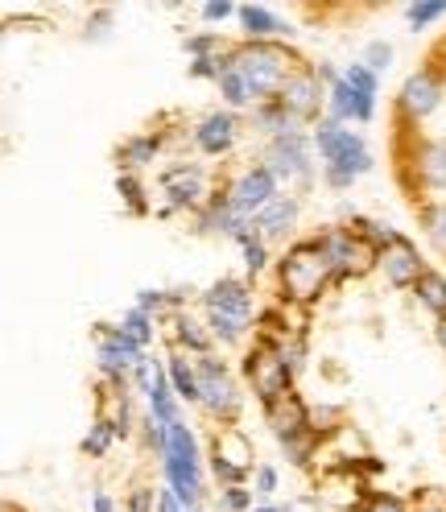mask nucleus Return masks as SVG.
<instances>
[{"label": "nucleus", "mask_w": 446, "mask_h": 512, "mask_svg": "<svg viewBox=\"0 0 446 512\" xmlns=\"http://www.w3.org/2000/svg\"><path fill=\"white\" fill-rule=\"evenodd\" d=\"M265 426L273 430L277 442H290V438L314 430V422H310V405H306L298 393H285L281 401L265 405Z\"/></svg>", "instance_id": "nucleus-17"}, {"label": "nucleus", "mask_w": 446, "mask_h": 512, "mask_svg": "<svg viewBox=\"0 0 446 512\" xmlns=\"http://www.w3.org/2000/svg\"><path fill=\"white\" fill-rule=\"evenodd\" d=\"M157 186H162V199H166L162 215H170V211H195L199 215L207 207V199L215 195L207 186L203 166H195V162H174L170 170H162Z\"/></svg>", "instance_id": "nucleus-10"}, {"label": "nucleus", "mask_w": 446, "mask_h": 512, "mask_svg": "<svg viewBox=\"0 0 446 512\" xmlns=\"http://www.w3.org/2000/svg\"><path fill=\"white\" fill-rule=\"evenodd\" d=\"M318 248L327 252V261L335 269V281H347V277H364L380 265V252L372 244H364L352 228H323L314 236Z\"/></svg>", "instance_id": "nucleus-9"}, {"label": "nucleus", "mask_w": 446, "mask_h": 512, "mask_svg": "<svg viewBox=\"0 0 446 512\" xmlns=\"http://www.w3.org/2000/svg\"><path fill=\"white\" fill-rule=\"evenodd\" d=\"M409 170H413V178H418V186L446 195V141H422V145H413Z\"/></svg>", "instance_id": "nucleus-20"}, {"label": "nucleus", "mask_w": 446, "mask_h": 512, "mask_svg": "<svg viewBox=\"0 0 446 512\" xmlns=\"http://www.w3.org/2000/svg\"><path fill=\"white\" fill-rule=\"evenodd\" d=\"M277 100H281V108L290 112L302 128L327 120V83H323V75H318L314 62H298V71L285 79Z\"/></svg>", "instance_id": "nucleus-8"}, {"label": "nucleus", "mask_w": 446, "mask_h": 512, "mask_svg": "<svg viewBox=\"0 0 446 512\" xmlns=\"http://www.w3.org/2000/svg\"><path fill=\"white\" fill-rule=\"evenodd\" d=\"M195 364H199V405L207 409V418H215L219 426H236L240 409H244L240 380L219 356H199Z\"/></svg>", "instance_id": "nucleus-5"}, {"label": "nucleus", "mask_w": 446, "mask_h": 512, "mask_svg": "<svg viewBox=\"0 0 446 512\" xmlns=\"http://www.w3.org/2000/svg\"><path fill=\"white\" fill-rule=\"evenodd\" d=\"M252 488H244V484H236V488H219V512H252Z\"/></svg>", "instance_id": "nucleus-36"}, {"label": "nucleus", "mask_w": 446, "mask_h": 512, "mask_svg": "<svg viewBox=\"0 0 446 512\" xmlns=\"http://www.w3.org/2000/svg\"><path fill=\"white\" fill-rule=\"evenodd\" d=\"M298 215H302L298 195H290V190H285V195H277L257 219H252V228L261 232L265 244H285V240L294 236V228H298Z\"/></svg>", "instance_id": "nucleus-16"}, {"label": "nucleus", "mask_w": 446, "mask_h": 512, "mask_svg": "<svg viewBox=\"0 0 446 512\" xmlns=\"http://www.w3.org/2000/svg\"><path fill=\"white\" fill-rule=\"evenodd\" d=\"M442 17H446L442 0H418V5H405V21H409L413 34H422V29H430V25L442 21Z\"/></svg>", "instance_id": "nucleus-34"}, {"label": "nucleus", "mask_w": 446, "mask_h": 512, "mask_svg": "<svg viewBox=\"0 0 446 512\" xmlns=\"http://www.w3.org/2000/svg\"><path fill=\"white\" fill-rule=\"evenodd\" d=\"M120 434H116V426L104 418V413H100V418H95L91 426H87V434H83V442H79V451L87 455V459H104L108 451H112V442H116Z\"/></svg>", "instance_id": "nucleus-29"}, {"label": "nucleus", "mask_w": 446, "mask_h": 512, "mask_svg": "<svg viewBox=\"0 0 446 512\" xmlns=\"http://www.w3.org/2000/svg\"><path fill=\"white\" fill-rule=\"evenodd\" d=\"M422 228H426L430 244L446 256V199H438V203H426V207H422Z\"/></svg>", "instance_id": "nucleus-31"}, {"label": "nucleus", "mask_w": 446, "mask_h": 512, "mask_svg": "<svg viewBox=\"0 0 446 512\" xmlns=\"http://www.w3.org/2000/svg\"><path fill=\"white\" fill-rule=\"evenodd\" d=\"M240 116L236 112H228V108H215V112H207L199 124H195V133H190V141H195V149L199 153H207V157H223V153H232L236 149V141H240Z\"/></svg>", "instance_id": "nucleus-14"}, {"label": "nucleus", "mask_w": 446, "mask_h": 512, "mask_svg": "<svg viewBox=\"0 0 446 512\" xmlns=\"http://www.w3.org/2000/svg\"><path fill=\"white\" fill-rule=\"evenodd\" d=\"M203 318H207V327H211L215 343H223V347H240V343H248V335H252L248 323H240V318H228V314H219V310H203Z\"/></svg>", "instance_id": "nucleus-28"}, {"label": "nucleus", "mask_w": 446, "mask_h": 512, "mask_svg": "<svg viewBox=\"0 0 446 512\" xmlns=\"http://www.w3.org/2000/svg\"><path fill=\"white\" fill-rule=\"evenodd\" d=\"M343 79L352 83V91L360 95V104H364V120L360 124H368L372 116H376V95H380V75L376 71H368L364 62H352V67H343Z\"/></svg>", "instance_id": "nucleus-25"}, {"label": "nucleus", "mask_w": 446, "mask_h": 512, "mask_svg": "<svg viewBox=\"0 0 446 512\" xmlns=\"http://www.w3.org/2000/svg\"><path fill=\"white\" fill-rule=\"evenodd\" d=\"M166 376H170V384H174L178 401L199 405V364L186 360V351H178V347L170 351V356H166Z\"/></svg>", "instance_id": "nucleus-23"}, {"label": "nucleus", "mask_w": 446, "mask_h": 512, "mask_svg": "<svg viewBox=\"0 0 446 512\" xmlns=\"http://www.w3.org/2000/svg\"><path fill=\"white\" fill-rule=\"evenodd\" d=\"M252 128L273 141V137H281V133H294V128H302V124L281 108V100H269V104H261V108H252Z\"/></svg>", "instance_id": "nucleus-26"}, {"label": "nucleus", "mask_w": 446, "mask_h": 512, "mask_svg": "<svg viewBox=\"0 0 446 512\" xmlns=\"http://www.w3.org/2000/svg\"><path fill=\"white\" fill-rule=\"evenodd\" d=\"M232 62L252 95V104L261 108V104L277 100L285 79L298 71L302 58L294 50H285L281 42H240V46H232Z\"/></svg>", "instance_id": "nucleus-3"}, {"label": "nucleus", "mask_w": 446, "mask_h": 512, "mask_svg": "<svg viewBox=\"0 0 446 512\" xmlns=\"http://www.w3.org/2000/svg\"><path fill=\"white\" fill-rule=\"evenodd\" d=\"M215 87H219V100H223V108H228V112L257 108V104H252V95H248V87H244V79H240V71H236V62L219 75V83H215Z\"/></svg>", "instance_id": "nucleus-30"}, {"label": "nucleus", "mask_w": 446, "mask_h": 512, "mask_svg": "<svg viewBox=\"0 0 446 512\" xmlns=\"http://www.w3.org/2000/svg\"><path fill=\"white\" fill-rule=\"evenodd\" d=\"M116 195L124 199V207H129L133 215H149V199H145V186H141L137 174H124V170H120V178H116Z\"/></svg>", "instance_id": "nucleus-33"}, {"label": "nucleus", "mask_w": 446, "mask_h": 512, "mask_svg": "<svg viewBox=\"0 0 446 512\" xmlns=\"http://www.w3.org/2000/svg\"><path fill=\"white\" fill-rule=\"evenodd\" d=\"M157 496H162V488L137 484V488L129 492V512H157Z\"/></svg>", "instance_id": "nucleus-42"}, {"label": "nucleus", "mask_w": 446, "mask_h": 512, "mask_svg": "<svg viewBox=\"0 0 446 512\" xmlns=\"http://www.w3.org/2000/svg\"><path fill=\"white\" fill-rule=\"evenodd\" d=\"M199 13H203V21H211V25H223L228 17H240V5H232V0H211V5H203Z\"/></svg>", "instance_id": "nucleus-43"}, {"label": "nucleus", "mask_w": 446, "mask_h": 512, "mask_svg": "<svg viewBox=\"0 0 446 512\" xmlns=\"http://www.w3.org/2000/svg\"><path fill=\"white\" fill-rule=\"evenodd\" d=\"M162 471H166V488L178 496V504H182L186 512H199V504L207 500V479H203V467L162 459Z\"/></svg>", "instance_id": "nucleus-19"}, {"label": "nucleus", "mask_w": 446, "mask_h": 512, "mask_svg": "<svg viewBox=\"0 0 446 512\" xmlns=\"http://www.w3.org/2000/svg\"><path fill=\"white\" fill-rule=\"evenodd\" d=\"M281 451H285V459H290L294 467H310L314 451H318V430H306V434H298L290 442H281Z\"/></svg>", "instance_id": "nucleus-35"}, {"label": "nucleus", "mask_w": 446, "mask_h": 512, "mask_svg": "<svg viewBox=\"0 0 446 512\" xmlns=\"http://www.w3.org/2000/svg\"><path fill=\"white\" fill-rule=\"evenodd\" d=\"M327 120H335V124H360L364 120L360 95L352 91V83H347L343 75L327 87Z\"/></svg>", "instance_id": "nucleus-24"}, {"label": "nucleus", "mask_w": 446, "mask_h": 512, "mask_svg": "<svg viewBox=\"0 0 446 512\" xmlns=\"http://www.w3.org/2000/svg\"><path fill=\"white\" fill-rule=\"evenodd\" d=\"M434 339H438V347H442V351H446V318H442V323H438V327H434Z\"/></svg>", "instance_id": "nucleus-46"}, {"label": "nucleus", "mask_w": 446, "mask_h": 512, "mask_svg": "<svg viewBox=\"0 0 446 512\" xmlns=\"http://www.w3.org/2000/svg\"><path fill=\"white\" fill-rule=\"evenodd\" d=\"M240 252H244V269H248V277H261V273L269 269V244H265V240H248Z\"/></svg>", "instance_id": "nucleus-37"}, {"label": "nucleus", "mask_w": 446, "mask_h": 512, "mask_svg": "<svg viewBox=\"0 0 446 512\" xmlns=\"http://www.w3.org/2000/svg\"><path fill=\"white\" fill-rule=\"evenodd\" d=\"M380 273H385V281L393 285V290H413V285L422 281V273L430 269L426 261H422V252L413 248L405 236H397L385 252H380V265H376Z\"/></svg>", "instance_id": "nucleus-15"}, {"label": "nucleus", "mask_w": 446, "mask_h": 512, "mask_svg": "<svg viewBox=\"0 0 446 512\" xmlns=\"http://www.w3.org/2000/svg\"><path fill=\"white\" fill-rule=\"evenodd\" d=\"M203 310H219L228 318H240L248 327H257V294H252V285L240 277H219L203 294Z\"/></svg>", "instance_id": "nucleus-13"}, {"label": "nucleus", "mask_w": 446, "mask_h": 512, "mask_svg": "<svg viewBox=\"0 0 446 512\" xmlns=\"http://www.w3.org/2000/svg\"><path fill=\"white\" fill-rule=\"evenodd\" d=\"M252 492H257V500H265V504H269V496L277 492V467L261 463L257 471H252Z\"/></svg>", "instance_id": "nucleus-41"}, {"label": "nucleus", "mask_w": 446, "mask_h": 512, "mask_svg": "<svg viewBox=\"0 0 446 512\" xmlns=\"http://www.w3.org/2000/svg\"><path fill=\"white\" fill-rule=\"evenodd\" d=\"M120 327L129 331V335H133V339H137L145 351H149V343L157 339V318H153V314H145L141 306H133L129 314H124V318H120Z\"/></svg>", "instance_id": "nucleus-32"}, {"label": "nucleus", "mask_w": 446, "mask_h": 512, "mask_svg": "<svg viewBox=\"0 0 446 512\" xmlns=\"http://www.w3.org/2000/svg\"><path fill=\"white\" fill-rule=\"evenodd\" d=\"M252 512H294V504H257Z\"/></svg>", "instance_id": "nucleus-45"}, {"label": "nucleus", "mask_w": 446, "mask_h": 512, "mask_svg": "<svg viewBox=\"0 0 446 512\" xmlns=\"http://www.w3.org/2000/svg\"><path fill=\"white\" fill-rule=\"evenodd\" d=\"M360 512H409V504L401 496H389V492H368V500L360 504Z\"/></svg>", "instance_id": "nucleus-40"}, {"label": "nucleus", "mask_w": 446, "mask_h": 512, "mask_svg": "<svg viewBox=\"0 0 446 512\" xmlns=\"http://www.w3.org/2000/svg\"><path fill=\"white\" fill-rule=\"evenodd\" d=\"M310 137H314L318 157H323V182L331 190H352V182L360 174H372L376 157H372L368 141L360 133H352V128H343L335 120H318Z\"/></svg>", "instance_id": "nucleus-1"}, {"label": "nucleus", "mask_w": 446, "mask_h": 512, "mask_svg": "<svg viewBox=\"0 0 446 512\" xmlns=\"http://www.w3.org/2000/svg\"><path fill=\"white\" fill-rule=\"evenodd\" d=\"M244 376L252 384V397L261 401V409L281 401L285 393H294V368H290V360L281 356V347L273 339H265V335L252 343V351L244 356Z\"/></svg>", "instance_id": "nucleus-4"}, {"label": "nucleus", "mask_w": 446, "mask_h": 512, "mask_svg": "<svg viewBox=\"0 0 446 512\" xmlns=\"http://www.w3.org/2000/svg\"><path fill=\"white\" fill-rule=\"evenodd\" d=\"M162 145H166L162 133H137V137H129V141L116 149L124 174H137V170L153 166V162H157V153H162Z\"/></svg>", "instance_id": "nucleus-22"}, {"label": "nucleus", "mask_w": 446, "mask_h": 512, "mask_svg": "<svg viewBox=\"0 0 446 512\" xmlns=\"http://www.w3.org/2000/svg\"><path fill=\"white\" fill-rule=\"evenodd\" d=\"M91 512H116L112 496H108V492H95V496H91Z\"/></svg>", "instance_id": "nucleus-44"}, {"label": "nucleus", "mask_w": 446, "mask_h": 512, "mask_svg": "<svg viewBox=\"0 0 446 512\" xmlns=\"http://www.w3.org/2000/svg\"><path fill=\"white\" fill-rule=\"evenodd\" d=\"M418 512H446L442 504H426V508H418Z\"/></svg>", "instance_id": "nucleus-47"}, {"label": "nucleus", "mask_w": 446, "mask_h": 512, "mask_svg": "<svg viewBox=\"0 0 446 512\" xmlns=\"http://www.w3.org/2000/svg\"><path fill=\"white\" fill-rule=\"evenodd\" d=\"M223 190H228V199H232V207H236V215L240 219H257L277 195H281V182L269 174V166L261 162V166H248V170H240L228 186H223Z\"/></svg>", "instance_id": "nucleus-11"}, {"label": "nucleus", "mask_w": 446, "mask_h": 512, "mask_svg": "<svg viewBox=\"0 0 446 512\" xmlns=\"http://www.w3.org/2000/svg\"><path fill=\"white\" fill-rule=\"evenodd\" d=\"M438 104H442V79H438V71L422 67V71H413V75L401 83V95H397L401 120L418 124V120H426Z\"/></svg>", "instance_id": "nucleus-12"}, {"label": "nucleus", "mask_w": 446, "mask_h": 512, "mask_svg": "<svg viewBox=\"0 0 446 512\" xmlns=\"http://www.w3.org/2000/svg\"><path fill=\"white\" fill-rule=\"evenodd\" d=\"M186 54H190V58H211V54H223V38H219V29H211V34H195V38H186Z\"/></svg>", "instance_id": "nucleus-38"}, {"label": "nucleus", "mask_w": 446, "mask_h": 512, "mask_svg": "<svg viewBox=\"0 0 446 512\" xmlns=\"http://www.w3.org/2000/svg\"><path fill=\"white\" fill-rule=\"evenodd\" d=\"M265 166L269 174L290 190L294 182H310L314 178V137L294 128V133H281L265 145Z\"/></svg>", "instance_id": "nucleus-7"}, {"label": "nucleus", "mask_w": 446, "mask_h": 512, "mask_svg": "<svg viewBox=\"0 0 446 512\" xmlns=\"http://www.w3.org/2000/svg\"><path fill=\"white\" fill-rule=\"evenodd\" d=\"M207 459H211V475L219 479V488H236L261 467L257 446H252V438L240 426H215Z\"/></svg>", "instance_id": "nucleus-6"}, {"label": "nucleus", "mask_w": 446, "mask_h": 512, "mask_svg": "<svg viewBox=\"0 0 446 512\" xmlns=\"http://www.w3.org/2000/svg\"><path fill=\"white\" fill-rule=\"evenodd\" d=\"M360 62H364L368 71H376V75H380V71H389V62H393V46H389V42H368V50H364V58H360Z\"/></svg>", "instance_id": "nucleus-39"}, {"label": "nucleus", "mask_w": 446, "mask_h": 512, "mask_svg": "<svg viewBox=\"0 0 446 512\" xmlns=\"http://www.w3.org/2000/svg\"><path fill=\"white\" fill-rule=\"evenodd\" d=\"M170 339L178 343V351H186V356H211V347H215V335H211V327H207V318H199V314H190V310H174L170 318Z\"/></svg>", "instance_id": "nucleus-18"}, {"label": "nucleus", "mask_w": 446, "mask_h": 512, "mask_svg": "<svg viewBox=\"0 0 446 512\" xmlns=\"http://www.w3.org/2000/svg\"><path fill=\"white\" fill-rule=\"evenodd\" d=\"M413 294H418V302H422V306L438 318V323H442V318H446V277H442L438 269H426L422 281L413 285Z\"/></svg>", "instance_id": "nucleus-27"}, {"label": "nucleus", "mask_w": 446, "mask_h": 512, "mask_svg": "<svg viewBox=\"0 0 446 512\" xmlns=\"http://www.w3.org/2000/svg\"><path fill=\"white\" fill-rule=\"evenodd\" d=\"M335 281V269L327 261V252L318 248V240H294L290 248L281 252L277 261V285L281 298L290 306H314L318 298L327 294V285Z\"/></svg>", "instance_id": "nucleus-2"}, {"label": "nucleus", "mask_w": 446, "mask_h": 512, "mask_svg": "<svg viewBox=\"0 0 446 512\" xmlns=\"http://www.w3.org/2000/svg\"><path fill=\"white\" fill-rule=\"evenodd\" d=\"M240 29H244V42H277V38L294 34V29L265 5H240Z\"/></svg>", "instance_id": "nucleus-21"}]
</instances>
